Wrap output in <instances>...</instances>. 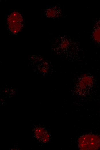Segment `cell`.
Wrapping results in <instances>:
<instances>
[{"label": "cell", "mask_w": 100, "mask_h": 150, "mask_svg": "<svg viewBox=\"0 0 100 150\" xmlns=\"http://www.w3.org/2000/svg\"><path fill=\"white\" fill-rule=\"evenodd\" d=\"M78 145L82 150H95L100 147V137L97 135L87 134L78 139Z\"/></svg>", "instance_id": "1"}]
</instances>
